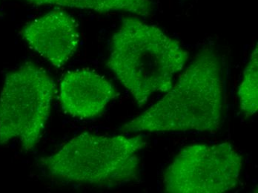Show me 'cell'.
<instances>
[{"instance_id":"6da1fadb","label":"cell","mask_w":258,"mask_h":193,"mask_svg":"<svg viewBox=\"0 0 258 193\" xmlns=\"http://www.w3.org/2000/svg\"><path fill=\"white\" fill-rule=\"evenodd\" d=\"M224 106L223 62L212 48H204L177 82L142 114L122 125L123 133L216 132Z\"/></svg>"},{"instance_id":"7a4b0ae2","label":"cell","mask_w":258,"mask_h":193,"mask_svg":"<svg viewBox=\"0 0 258 193\" xmlns=\"http://www.w3.org/2000/svg\"><path fill=\"white\" fill-rule=\"evenodd\" d=\"M188 58L175 39L131 16L111 38L107 67L143 107L154 94L170 90Z\"/></svg>"},{"instance_id":"3957f363","label":"cell","mask_w":258,"mask_h":193,"mask_svg":"<svg viewBox=\"0 0 258 193\" xmlns=\"http://www.w3.org/2000/svg\"><path fill=\"white\" fill-rule=\"evenodd\" d=\"M142 135L106 136L83 133L39 159L47 175L60 181L111 188L138 179Z\"/></svg>"},{"instance_id":"277c9868","label":"cell","mask_w":258,"mask_h":193,"mask_svg":"<svg viewBox=\"0 0 258 193\" xmlns=\"http://www.w3.org/2000/svg\"><path fill=\"white\" fill-rule=\"evenodd\" d=\"M56 84L32 62L9 72L0 92V145L18 141L28 152L40 141L51 114Z\"/></svg>"},{"instance_id":"5b68a950","label":"cell","mask_w":258,"mask_h":193,"mask_svg":"<svg viewBox=\"0 0 258 193\" xmlns=\"http://www.w3.org/2000/svg\"><path fill=\"white\" fill-rule=\"evenodd\" d=\"M243 156L229 142L186 146L174 157L163 175L169 193H221L240 183Z\"/></svg>"},{"instance_id":"8992f818","label":"cell","mask_w":258,"mask_h":193,"mask_svg":"<svg viewBox=\"0 0 258 193\" xmlns=\"http://www.w3.org/2000/svg\"><path fill=\"white\" fill-rule=\"evenodd\" d=\"M20 34L30 48L58 69L73 57L80 42L78 23L62 10L52 11L31 20Z\"/></svg>"},{"instance_id":"52a82bcc","label":"cell","mask_w":258,"mask_h":193,"mask_svg":"<svg viewBox=\"0 0 258 193\" xmlns=\"http://www.w3.org/2000/svg\"><path fill=\"white\" fill-rule=\"evenodd\" d=\"M59 95L64 114L78 120H89L100 116L119 94L103 75L89 69H81L64 75Z\"/></svg>"},{"instance_id":"ba28073f","label":"cell","mask_w":258,"mask_h":193,"mask_svg":"<svg viewBox=\"0 0 258 193\" xmlns=\"http://www.w3.org/2000/svg\"><path fill=\"white\" fill-rule=\"evenodd\" d=\"M34 6H56L83 9L100 13L126 12L135 17H146L154 11L151 0H17Z\"/></svg>"},{"instance_id":"9c48e42d","label":"cell","mask_w":258,"mask_h":193,"mask_svg":"<svg viewBox=\"0 0 258 193\" xmlns=\"http://www.w3.org/2000/svg\"><path fill=\"white\" fill-rule=\"evenodd\" d=\"M239 106L245 118L251 117L258 109V48L257 44L250 55L243 71L238 87Z\"/></svg>"}]
</instances>
